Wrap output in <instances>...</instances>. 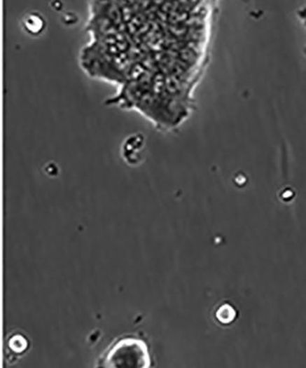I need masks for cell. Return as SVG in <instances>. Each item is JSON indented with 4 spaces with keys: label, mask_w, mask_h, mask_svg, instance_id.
<instances>
[{
    "label": "cell",
    "mask_w": 306,
    "mask_h": 368,
    "mask_svg": "<svg viewBox=\"0 0 306 368\" xmlns=\"http://www.w3.org/2000/svg\"><path fill=\"white\" fill-rule=\"evenodd\" d=\"M103 367H149L151 366L148 347L137 337H123L114 341L99 360Z\"/></svg>",
    "instance_id": "obj_1"
},
{
    "label": "cell",
    "mask_w": 306,
    "mask_h": 368,
    "mask_svg": "<svg viewBox=\"0 0 306 368\" xmlns=\"http://www.w3.org/2000/svg\"><path fill=\"white\" fill-rule=\"evenodd\" d=\"M216 316L220 322L230 323L233 322L235 318V311L230 305H223L217 311Z\"/></svg>",
    "instance_id": "obj_2"
},
{
    "label": "cell",
    "mask_w": 306,
    "mask_h": 368,
    "mask_svg": "<svg viewBox=\"0 0 306 368\" xmlns=\"http://www.w3.org/2000/svg\"><path fill=\"white\" fill-rule=\"evenodd\" d=\"M8 346L13 351L16 353H22L27 348V340L22 335H15L8 341Z\"/></svg>",
    "instance_id": "obj_3"
},
{
    "label": "cell",
    "mask_w": 306,
    "mask_h": 368,
    "mask_svg": "<svg viewBox=\"0 0 306 368\" xmlns=\"http://www.w3.org/2000/svg\"><path fill=\"white\" fill-rule=\"evenodd\" d=\"M297 18H298L299 22L306 28V7H302L297 11ZM304 52L306 57V46L305 47Z\"/></svg>",
    "instance_id": "obj_4"
}]
</instances>
